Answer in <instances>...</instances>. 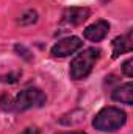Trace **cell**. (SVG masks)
Here are the masks:
<instances>
[{
    "mask_svg": "<svg viewBox=\"0 0 133 134\" xmlns=\"http://www.w3.org/2000/svg\"><path fill=\"white\" fill-rule=\"evenodd\" d=\"M21 72H14V73H8V75H2L0 76V80L3 81V83H9V84H13V83H16L19 78H21Z\"/></svg>",
    "mask_w": 133,
    "mask_h": 134,
    "instance_id": "11",
    "label": "cell"
},
{
    "mask_svg": "<svg viewBox=\"0 0 133 134\" xmlns=\"http://www.w3.org/2000/svg\"><path fill=\"white\" fill-rule=\"evenodd\" d=\"M14 50H16V52L19 53V56H22L24 59L32 61V58H33V56H32V52H30V50H27L24 45H16V47H14Z\"/></svg>",
    "mask_w": 133,
    "mask_h": 134,
    "instance_id": "12",
    "label": "cell"
},
{
    "mask_svg": "<svg viewBox=\"0 0 133 134\" xmlns=\"http://www.w3.org/2000/svg\"><path fill=\"white\" fill-rule=\"evenodd\" d=\"M22 134H41V133H39V130H38V128H27Z\"/></svg>",
    "mask_w": 133,
    "mask_h": 134,
    "instance_id": "14",
    "label": "cell"
},
{
    "mask_svg": "<svg viewBox=\"0 0 133 134\" xmlns=\"http://www.w3.org/2000/svg\"><path fill=\"white\" fill-rule=\"evenodd\" d=\"M122 73L125 75V76H129V78H132L133 76V59H127L124 64H122Z\"/></svg>",
    "mask_w": 133,
    "mask_h": 134,
    "instance_id": "13",
    "label": "cell"
},
{
    "mask_svg": "<svg viewBox=\"0 0 133 134\" xmlns=\"http://www.w3.org/2000/svg\"><path fill=\"white\" fill-rule=\"evenodd\" d=\"M0 108L3 111H6V112L14 109V100L11 98L9 94H2L0 95Z\"/></svg>",
    "mask_w": 133,
    "mask_h": 134,
    "instance_id": "10",
    "label": "cell"
},
{
    "mask_svg": "<svg viewBox=\"0 0 133 134\" xmlns=\"http://www.w3.org/2000/svg\"><path fill=\"white\" fill-rule=\"evenodd\" d=\"M133 42H132V30L124 36H117L113 41V58H119L124 53L132 52Z\"/></svg>",
    "mask_w": 133,
    "mask_h": 134,
    "instance_id": "7",
    "label": "cell"
},
{
    "mask_svg": "<svg viewBox=\"0 0 133 134\" xmlns=\"http://www.w3.org/2000/svg\"><path fill=\"white\" fill-rule=\"evenodd\" d=\"M99 58H100V50L94 48V47L86 48L80 55H77L70 63V70H69L70 80L78 81V80L86 78L91 73L94 64L99 61Z\"/></svg>",
    "mask_w": 133,
    "mask_h": 134,
    "instance_id": "2",
    "label": "cell"
},
{
    "mask_svg": "<svg viewBox=\"0 0 133 134\" xmlns=\"http://www.w3.org/2000/svg\"><path fill=\"white\" fill-rule=\"evenodd\" d=\"M108 30H110V24L105 22V20H97L96 24H91L89 27L85 28L83 31V36L91 41V42H100L106 34H108Z\"/></svg>",
    "mask_w": 133,
    "mask_h": 134,
    "instance_id": "6",
    "label": "cell"
},
{
    "mask_svg": "<svg viewBox=\"0 0 133 134\" xmlns=\"http://www.w3.org/2000/svg\"><path fill=\"white\" fill-rule=\"evenodd\" d=\"M125 122H127V114L119 108L110 106L97 112V115L93 120V126L103 133H113L121 130V126H124Z\"/></svg>",
    "mask_w": 133,
    "mask_h": 134,
    "instance_id": "1",
    "label": "cell"
},
{
    "mask_svg": "<svg viewBox=\"0 0 133 134\" xmlns=\"http://www.w3.org/2000/svg\"><path fill=\"white\" fill-rule=\"evenodd\" d=\"M111 98L114 101H119V103H124V104H133V84L129 81L119 87H116L111 94Z\"/></svg>",
    "mask_w": 133,
    "mask_h": 134,
    "instance_id": "8",
    "label": "cell"
},
{
    "mask_svg": "<svg viewBox=\"0 0 133 134\" xmlns=\"http://www.w3.org/2000/svg\"><path fill=\"white\" fill-rule=\"evenodd\" d=\"M45 94L41 91V89H36V87H28V89H24L22 92H19V95L16 97L14 100V109L17 112H24V111H28L32 108H39L45 103Z\"/></svg>",
    "mask_w": 133,
    "mask_h": 134,
    "instance_id": "3",
    "label": "cell"
},
{
    "mask_svg": "<svg viewBox=\"0 0 133 134\" xmlns=\"http://www.w3.org/2000/svg\"><path fill=\"white\" fill-rule=\"evenodd\" d=\"M36 20H38V13L34 11V9H28V11H25L21 17H19V25H24V27H27V25H33L36 24Z\"/></svg>",
    "mask_w": 133,
    "mask_h": 134,
    "instance_id": "9",
    "label": "cell"
},
{
    "mask_svg": "<svg viewBox=\"0 0 133 134\" xmlns=\"http://www.w3.org/2000/svg\"><path fill=\"white\" fill-rule=\"evenodd\" d=\"M60 134H86V133H80V131H75V133H60Z\"/></svg>",
    "mask_w": 133,
    "mask_h": 134,
    "instance_id": "15",
    "label": "cell"
},
{
    "mask_svg": "<svg viewBox=\"0 0 133 134\" xmlns=\"http://www.w3.org/2000/svg\"><path fill=\"white\" fill-rule=\"evenodd\" d=\"M83 42L80 37L77 36H69V37H64L61 41H58L53 47H52V55L55 58H64V56H69L72 53H75L78 48H81Z\"/></svg>",
    "mask_w": 133,
    "mask_h": 134,
    "instance_id": "4",
    "label": "cell"
},
{
    "mask_svg": "<svg viewBox=\"0 0 133 134\" xmlns=\"http://www.w3.org/2000/svg\"><path fill=\"white\" fill-rule=\"evenodd\" d=\"M91 11L88 8H78V6H72V8H67L63 13V22L67 25H72V27H77V25H81L85 20H88Z\"/></svg>",
    "mask_w": 133,
    "mask_h": 134,
    "instance_id": "5",
    "label": "cell"
}]
</instances>
